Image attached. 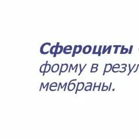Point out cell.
<instances>
[{
  "label": "cell",
  "mask_w": 139,
  "mask_h": 139,
  "mask_svg": "<svg viewBox=\"0 0 139 139\" xmlns=\"http://www.w3.org/2000/svg\"><path fill=\"white\" fill-rule=\"evenodd\" d=\"M112 47V46H111V45H110L108 47V51H107L108 55H110V54L111 53V51Z\"/></svg>",
  "instance_id": "4316f807"
},
{
  "label": "cell",
  "mask_w": 139,
  "mask_h": 139,
  "mask_svg": "<svg viewBox=\"0 0 139 139\" xmlns=\"http://www.w3.org/2000/svg\"><path fill=\"white\" fill-rule=\"evenodd\" d=\"M99 88V85L97 86L96 85V82H95V84H94V86H93V91H95V88Z\"/></svg>",
  "instance_id": "d6a6232c"
},
{
  "label": "cell",
  "mask_w": 139,
  "mask_h": 139,
  "mask_svg": "<svg viewBox=\"0 0 139 139\" xmlns=\"http://www.w3.org/2000/svg\"><path fill=\"white\" fill-rule=\"evenodd\" d=\"M112 82H110V86H109V88H108V91H111V86H112Z\"/></svg>",
  "instance_id": "d590c367"
},
{
  "label": "cell",
  "mask_w": 139,
  "mask_h": 139,
  "mask_svg": "<svg viewBox=\"0 0 139 139\" xmlns=\"http://www.w3.org/2000/svg\"><path fill=\"white\" fill-rule=\"evenodd\" d=\"M60 69V65L58 64V63H56V64H53L52 66V67L51 68V71L55 73V72H57Z\"/></svg>",
  "instance_id": "ba28073f"
},
{
  "label": "cell",
  "mask_w": 139,
  "mask_h": 139,
  "mask_svg": "<svg viewBox=\"0 0 139 139\" xmlns=\"http://www.w3.org/2000/svg\"><path fill=\"white\" fill-rule=\"evenodd\" d=\"M138 50H139V48H138Z\"/></svg>",
  "instance_id": "7bdbcfd3"
},
{
  "label": "cell",
  "mask_w": 139,
  "mask_h": 139,
  "mask_svg": "<svg viewBox=\"0 0 139 139\" xmlns=\"http://www.w3.org/2000/svg\"><path fill=\"white\" fill-rule=\"evenodd\" d=\"M136 64H134L133 65V67L132 68V69H131V70H130V71H129V73H128V76H129V75H130V73L132 72V70L134 69V68H135V66H136Z\"/></svg>",
  "instance_id": "1f68e13d"
},
{
  "label": "cell",
  "mask_w": 139,
  "mask_h": 139,
  "mask_svg": "<svg viewBox=\"0 0 139 139\" xmlns=\"http://www.w3.org/2000/svg\"><path fill=\"white\" fill-rule=\"evenodd\" d=\"M86 84H87V85H93V84L92 83V82H88L86 83Z\"/></svg>",
  "instance_id": "74e56055"
},
{
  "label": "cell",
  "mask_w": 139,
  "mask_h": 139,
  "mask_svg": "<svg viewBox=\"0 0 139 139\" xmlns=\"http://www.w3.org/2000/svg\"><path fill=\"white\" fill-rule=\"evenodd\" d=\"M138 67H139V64H138V65H137V68H136V70H135V71H134V72H137V70H138Z\"/></svg>",
  "instance_id": "f35d334b"
},
{
  "label": "cell",
  "mask_w": 139,
  "mask_h": 139,
  "mask_svg": "<svg viewBox=\"0 0 139 139\" xmlns=\"http://www.w3.org/2000/svg\"><path fill=\"white\" fill-rule=\"evenodd\" d=\"M78 65H79V64L77 63V64H76V65H75V66L74 67L72 66V64H71L70 66L71 67V68L72 70H74V69H75V72H77L78 67Z\"/></svg>",
  "instance_id": "5bb4252c"
},
{
  "label": "cell",
  "mask_w": 139,
  "mask_h": 139,
  "mask_svg": "<svg viewBox=\"0 0 139 139\" xmlns=\"http://www.w3.org/2000/svg\"><path fill=\"white\" fill-rule=\"evenodd\" d=\"M85 86V84L84 82H78L77 84V88H76V91H75V94H77L78 92H80L82 91L84 88Z\"/></svg>",
  "instance_id": "5b68a950"
},
{
  "label": "cell",
  "mask_w": 139,
  "mask_h": 139,
  "mask_svg": "<svg viewBox=\"0 0 139 139\" xmlns=\"http://www.w3.org/2000/svg\"><path fill=\"white\" fill-rule=\"evenodd\" d=\"M49 90H50L52 92H54V91H55L57 90V89H56V87H55V86H49Z\"/></svg>",
  "instance_id": "603a6c76"
},
{
  "label": "cell",
  "mask_w": 139,
  "mask_h": 139,
  "mask_svg": "<svg viewBox=\"0 0 139 139\" xmlns=\"http://www.w3.org/2000/svg\"><path fill=\"white\" fill-rule=\"evenodd\" d=\"M106 49H107V46L104 45V46H103V51H102V54H103V55H104V54H105L106 53Z\"/></svg>",
  "instance_id": "484cf974"
},
{
  "label": "cell",
  "mask_w": 139,
  "mask_h": 139,
  "mask_svg": "<svg viewBox=\"0 0 139 139\" xmlns=\"http://www.w3.org/2000/svg\"><path fill=\"white\" fill-rule=\"evenodd\" d=\"M66 49H67V50L72 51V46H71V45H67V46H66L64 47V49H63V50H66Z\"/></svg>",
  "instance_id": "7402d4cb"
},
{
  "label": "cell",
  "mask_w": 139,
  "mask_h": 139,
  "mask_svg": "<svg viewBox=\"0 0 139 139\" xmlns=\"http://www.w3.org/2000/svg\"><path fill=\"white\" fill-rule=\"evenodd\" d=\"M68 69H69V65H68V64H67V63H65V64H62V65H61L59 74V75H60L62 72H66Z\"/></svg>",
  "instance_id": "52a82bcc"
},
{
  "label": "cell",
  "mask_w": 139,
  "mask_h": 139,
  "mask_svg": "<svg viewBox=\"0 0 139 139\" xmlns=\"http://www.w3.org/2000/svg\"><path fill=\"white\" fill-rule=\"evenodd\" d=\"M75 87H76V85H75V84L72 83V82H71V83L68 84L67 89L69 92H71V91L74 90V89L75 88Z\"/></svg>",
  "instance_id": "9c48e42d"
},
{
  "label": "cell",
  "mask_w": 139,
  "mask_h": 139,
  "mask_svg": "<svg viewBox=\"0 0 139 139\" xmlns=\"http://www.w3.org/2000/svg\"><path fill=\"white\" fill-rule=\"evenodd\" d=\"M86 65H87V64H85V65H84V66L83 67H82V70H81V71H80V72H79V74H78V76H79V75H81V73L82 72V71H84V70L85 69V67H86Z\"/></svg>",
  "instance_id": "f1b7e54d"
},
{
  "label": "cell",
  "mask_w": 139,
  "mask_h": 139,
  "mask_svg": "<svg viewBox=\"0 0 139 139\" xmlns=\"http://www.w3.org/2000/svg\"><path fill=\"white\" fill-rule=\"evenodd\" d=\"M108 88H109V87H108V86H105V82H103V86H102V89H101V91H108Z\"/></svg>",
  "instance_id": "4fadbf2b"
},
{
  "label": "cell",
  "mask_w": 139,
  "mask_h": 139,
  "mask_svg": "<svg viewBox=\"0 0 139 139\" xmlns=\"http://www.w3.org/2000/svg\"><path fill=\"white\" fill-rule=\"evenodd\" d=\"M98 71V69L97 67H92L91 68V73H94V72H97Z\"/></svg>",
  "instance_id": "d6986e66"
},
{
  "label": "cell",
  "mask_w": 139,
  "mask_h": 139,
  "mask_svg": "<svg viewBox=\"0 0 139 139\" xmlns=\"http://www.w3.org/2000/svg\"><path fill=\"white\" fill-rule=\"evenodd\" d=\"M92 51V46L91 45H86L84 47V48L82 49V52L85 55H88Z\"/></svg>",
  "instance_id": "277c9868"
},
{
  "label": "cell",
  "mask_w": 139,
  "mask_h": 139,
  "mask_svg": "<svg viewBox=\"0 0 139 139\" xmlns=\"http://www.w3.org/2000/svg\"><path fill=\"white\" fill-rule=\"evenodd\" d=\"M112 66L111 63H109V64H106L104 67V72H103V75H104L105 73H108L110 72L112 70Z\"/></svg>",
  "instance_id": "8992f818"
},
{
  "label": "cell",
  "mask_w": 139,
  "mask_h": 139,
  "mask_svg": "<svg viewBox=\"0 0 139 139\" xmlns=\"http://www.w3.org/2000/svg\"><path fill=\"white\" fill-rule=\"evenodd\" d=\"M122 70H119V72H121V73L125 72L126 71V67H125V66L123 67V66H122Z\"/></svg>",
  "instance_id": "d4e9b609"
},
{
  "label": "cell",
  "mask_w": 139,
  "mask_h": 139,
  "mask_svg": "<svg viewBox=\"0 0 139 139\" xmlns=\"http://www.w3.org/2000/svg\"><path fill=\"white\" fill-rule=\"evenodd\" d=\"M133 45H130V49H129V52H128V53L129 54V55H130V54H131L132 52V49H133Z\"/></svg>",
  "instance_id": "4dcf8cb0"
},
{
  "label": "cell",
  "mask_w": 139,
  "mask_h": 139,
  "mask_svg": "<svg viewBox=\"0 0 139 139\" xmlns=\"http://www.w3.org/2000/svg\"><path fill=\"white\" fill-rule=\"evenodd\" d=\"M66 87H67V85H66V86L64 87V89H63V91H64V92L66 91Z\"/></svg>",
  "instance_id": "b9f144b4"
},
{
  "label": "cell",
  "mask_w": 139,
  "mask_h": 139,
  "mask_svg": "<svg viewBox=\"0 0 139 139\" xmlns=\"http://www.w3.org/2000/svg\"><path fill=\"white\" fill-rule=\"evenodd\" d=\"M56 45H57V48H56V53L53 55L54 58L56 57V55H60V54L63 52V49H64V48H63V46L60 45L59 42H58L57 44H56Z\"/></svg>",
  "instance_id": "3957f363"
},
{
  "label": "cell",
  "mask_w": 139,
  "mask_h": 139,
  "mask_svg": "<svg viewBox=\"0 0 139 139\" xmlns=\"http://www.w3.org/2000/svg\"><path fill=\"white\" fill-rule=\"evenodd\" d=\"M93 55H97L98 54V50L97 51V45L94 46V48L93 49Z\"/></svg>",
  "instance_id": "9a60e30c"
},
{
  "label": "cell",
  "mask_w": 139,
  "mask_h": 139,
  "mask_svg": "<svg viewBox=\"0 0 139 139\" xmlns=\"http://www.w3.org/2000/svg\"><path fill=\"white\" fill-rule=\"evenodd\" d=\"M93 85H87L85 87V91H91Z\"/></svg>",
  "instance_id": "e0dca14e"
},
{
  "label": "cell",
  "mask_w": 139,
  "mask_h": 139,
  "mask_svg": "<svg viewBox=\"0 0 139 139\" xmlns=\"http://www.w3.org/2000/svg\"><path fill=\"white\" fill-rule=\"evenodd\" d=\"M63 53H64L65 55H70V54L71 53V51L66 49V50H63Z\"/></svg>",
  "instance_id": "44dd1931"
},
{
  "label": "cell",
  "mask_w": 139,
  "mask_h": 139,
  "mask_svg": "<svg viewBox=\"0 0 139 139\" xmlns=\"http://www.w3.org/2000/svg\"><path fill=\"white\" fill-rule=\"evenodd\" d=\"M58 86V84H57V82H53V83H52L50 84V85L49 86H55V87H57Z\"/></svg>",
  "instance_id": "83f0119b"
},
{
  "label": "cell",
  "mask_w": 139,
  "mask_h": 139,
  "mask_svg": "<svg viewBox=\"0 0 139 139\" xmlns=\"http://www.w3.org/2000/svg\"><path fill=\"white\" fill-rule=\"evenodd\" d=\"M82 51V47L81 45H75L74 48L73 49L72 57L74 58L75 54H79Z\"/></svg>",
  "instance_id": "7a4b0ae2"
},
{
  "label": "cell",
  "mask_w": 139,
  "mask_h": 139,
  "mask_svg": "<svg viewBox=\"0 0 139 139\" xmlns=\"http://www.w3.org/2000/svg\"><path fill=\"white\" fill-rule=\"evenodd\" d=\"M99 67V64H95V63H93L92 64V67Z\"/></svg>",
  "instance_id": "836d02e7"
},
{
  "label": "cell",
  "mask_w": 139,
  "mask_h": 139,
  "mask_svg": "<svg viewBox=\"0 0 139 139\" xmlns=\"http://www.w3.org/2000/svg\"><path fill=\"white\" fill-rule=\"evenodd\" d=\"M45 67H46V64H43L41 65V66L39 68V72L41 73V74H43L45 70Z\"/></svg>",
  "instance_id": "7c38bea8"
},
{
  "label": "cell",
  "mask_w": 139,
  "mask_h": 139,
  "mask_svg": "<svg viewBox=\"0 0 139 139\" xmlns=\"http://www.w3.org/2000/svg\"><path fill=\"white\" fill-rule=\"evenodd\" d=\"M49 85H50V84H49V82H48V83L46 84V86H43V89H45V88H46V91H47L48 90V88H49Z\"/></svg>",
  "instance_id": "f546056e"
},
{
  "label": "cell",
  "mask_w": 139,
  "mask_h": 139,
  "mask_svg": "<svg viewBox=\"0 0 139 139\" xmlns=\"http://www.w3.org/2000/svg\"><path fill=\"white\" fill-rule=\"evenodd\" d=\"M51 46V44L49 42H46V43L42 44L41 46V48H40V53L42 55H44L48 54L49 53V51H50Z\"/></svg>",
  "instance_id": "6da1fadb"
},
{
  "label": "cell",
  "mask_w": 139,
  "mask_h": 139,
  "mask_svg": "<svg viewBox=\"0 0 139 139\" xmlns=\"http://www.w3.org/2000/svg\"><path fill=\"white\" fill-rule=\"evenodd\" d=\"M102 45H100L99 48L98 49L97 56H99V57H100L101 55H102Z\"/></svg>",
  "instance_id": "2e32d148"
},
{
  "label": "cell",
  "mask_w": 139,
  "mask_h": 139,
  "mask_svg": "<svg viewBox=\"0 0 139 139\" xmlns=\"http://www.w3.org/2000/svg\"><path fill=\"white\" fill-rule=\"evenodd\" d=\"M129 52V49L128 48H124L123 52L121 53H120L121 55H125V54H126Z\"/></svg>",
  "instance_id": "ffe728a7"
},
{
  "label": "cell",
  "mask_w": 139,
  "mask_h": 139,
  "mask_svg": "<svg viewBox=\"0 0 139 139\" xmlns=\"http://www.w3.org/2000/svg\"><path fill=\"white\" fill-rule=\"evenodd\" d=\"M56 48H57V45H53L52 46H51V48L50 49V51H49V53L51 55H54L56 53Z\"/></svg>",
  "instance_id": "8fae6325"
},
{
  "label": "cell",
  "mask_w": 139,
  "mask_h": 139,
  "mask_svg": "<svg viewBox=\"0 0 139 139\" xmlns=\"http://www.w3.org/2000/svg\"><path fill=\"white\" fill-rule=\"evenodd\" d=\"M121 66H124L127 67V64H122Z\"/></svg>",
  "instance_id": "ab89813d"
},
{
  "label": "cell",
  "mask_w": 139,
  "mask_h": 139,
  "mask_svg": "<svg viewBox=\"0 0 139 139\" xmlns=\"http://www.w3.org/2000/svg\"><path fill=\"white\" fill-rule=\"evenodd\" d=\"M112 47L115 48V51H114V54H117V52H118V49L119 48H121V47H122V46L121 45H114V46H112Z\"/></svg>",
  "instance_id": "ac0fdd59"
},
{
  "label": "cell",
  "mask_w": 139,
  "mask_h": 139,
  "mask_svg": "<svg viewBox=\"0 0 139 139\" xmlns=\"http://www.w3.org/2000/svg\"><path fill=\"white\" fill-rule=\"evenodd\" d=\"M120 68V64H115L112 66V69H119Z\"/></svg>",
  "instance_id": "cb8c5ba5"
},
{
  "label": "cell",
  "mask_w": 139,
  "mask_h": 139,
  "mask_svg": "<svg viewBox=\"0 0 139 139\" xmlns=\"http://www.w3.org/2000/svg\"><path fill=\"white\" fill-rule=\"evenodd\" d=\"M42 84H41V87H40V89H39V91H41V89H42Z\"/></svg>",
  "instance_id": "60d3db41"
},
{
  "label": "cell",
  "mask_w": 139,
  "mask_h": 139,
  "mask_svg": "<svg viewBox=\"0 0 139 139\" xmlns=\"http://www.w3.org/2000/svg\"><path fill=\"white\" fill-rule=\"evenodd\" d=\"M102 82H100V84H99V88H98V89H97V91H100V90H101V89H100V88H101V85H102Z\"/></svg>",
  "instance_id": "e575fe53"
},
{
  "label": "cell",
  "mask_w": 139,
  "mask_h": 139,
  "mask_svg": "<svg viewBox=\"0 0 139 139\" xmlns=\"http://www.w3.org/2000/svg\"><path fill=\"white\" fill-rule=\"evenodd\" d=\"M124 48H125V45H122L121 47V52H120V53H121L122 52H123V50H124Z\"/></svg>",
  "instance_id": "8d00e7d4"
},
{
  "label": "cell",
  "mask_w": 139,
  "mask_h": 139,
  "mask_svg": "<svg viewBox=\"0 0 139 139\" xmlns=\"http://www.w3.org/2000/svg\"><path fill=\"white\" fill-rule=\"evenodd\" d=\"M48 61H46V67H45V72L43 74H42V76H44L45 74V73H48L49 71H50V70H51V65L48 64Z\"/></svg>",
  "instance_id": "30bf717a"
}]
</instances>
